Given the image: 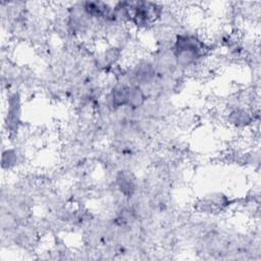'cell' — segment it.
Listing matches in <instances>:
<instances>
[{
  "label": "cell",
  "mask_w": 261,
  "mask_h": 261,
  "mask_svg": "<svg viewBox=\"0 0 261 261\" xmlns=\"http://www.w3.org/2000/svg\"><path fill=\"white\" fill-rule=\"evenodd\" d=\"M118 183H119V187L123 194L127 196L133 194L135 190V184H134V181L130 179L129 175L122 173V175L118 178Z\"/></svg>",
  "instance_id": "277c9868"
},
{
  "label": "cell",
  "mask_w": 261,
  "mask_h": 261,
  "mask_svg": "<svg viewBox=\"0 0 261 261\" xmlns=\"http://www.w3.org/2000/svg\"><path fill=\"white\" fill-rule=\"evenodd\" d=\"M229 121L236 126H246L251 122V117L246 110L236 109L230 113Z\"/></svg>",
  "instance_id": "3957f363"
},
{
  "label": "cell",
  "mask_w": 261,
  "mask_h": 261,
  "mask_svg": "<svg viewBox=\"0 0 261 261\" xmlns=\"http://www.w3.org/2000/svg\"><path fill=\"white\" fill-rule=\"evenodd\" d=\"M146 100V94L140 86H130L128 106L130 108L141 107Z\"/></svg>",
  "instance_id": "7a4b0ae2"
},
{
  "label": "cell",
  "mask_w": 261,
  "mask_h": 261,
  "mask_svg": "<svg viewBox=\"0 0 261 261\" xmlns=\"http://www.w3.org/2000/svg\"><path fill=\"white\" fill-rule=\"evenodd\" d=\"M130 86L126 84H119L113 88L111 92V103L114 108L128 106L129 95Z\"/></svg>",
  "instance_id": "6da1fadb"
}]
</instances>
